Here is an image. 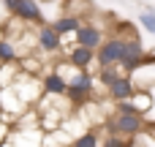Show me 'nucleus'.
I'll list each match as a JSON object with an SVG mask.
<instances>
[{"mask_svg":"<svg viewBox=\"0 0 155 147\" xmlns=\"http://www.w3.org/2000/svg\"><path fill=\"white\" fill-rule=\"evenodd\" d=\"M95 85H98V79H95V74H93L90 68H74V71L68 74V93H65L68 104H71L74 109H76V106H84V104L93 98Z\"/></svg>","mask_w":155,"mask_h":147,"instance_id":"f257e3e1","label":"nucleus"},{"mask_svg":"<svg viewBox=\"0 0 155 147\" xmlns=\"http://www.w3.org/2000/svg\"><path fill=\"white\" fill-rule=\"evenodd\" d=\"M144 128V115L136 112H112V117L106 120V131L109 134H120V136H136Z\"/></svg>","mask_w":155,"mask_h":147,"instance_id":"f03ea898","label":"nucleus"},{"mask_svg":"<svg viewBox=\"0 0 155 147\" xmlns=\"http://www.w3.org/2000/svg\"><path fill=\"white\" fill-rule=\"evenodd\" d=\"M3 5L11 11L14 19L25 22V25H44V11L38 0H3Z\"/></svg>","mask_w":155,"mask_h":147,"instance_id":"7ed1b4c3","label":"nucleus"},{"mask_svg":"<svg viewBox=\"0 0 155 147\" xmlns=\"http://www.w3.org/2000/svg\"><path fill=\"white\" fill-rule=\"evenodd\" d=\"M95 65L101 68V65H120L123 63V57H125V38H120V35H112V38H106L98 49H95Z\"/></svg>","mask_w":155,"mask_h":147,"instance_id":"20e7f679","label":"nucleus"},{"mask_svg":"<svg viewBox=\"0 0 155 147\" xmlns=\"http://www.w3.org/2000/svg\"><path fill=\"white\" fill-rule=\"evenodd\" d=\"M35 44H38L41 52H46V55H57V52L63 49V35L52 27V22H44V25H38Z\"/></svg>","mask_w":155,"mask_h":147,"instance_id":"39448f33","label":"nucleus"},{"mask_svg":"<svg viewBox=\"0 0 155 147\" xmlns=\"http://www.w3.org/2000/svg\"><path fill=\"white\" fill-rule=\"evenodd\" d=\"M104 41H106L104 27L90 25V22H82V27L74 33V44H82V46H90V49H98Z\"/></svg>","mask_w":155,"mask_h":147,"instance_id":"423d86ee","label":"nucleus"},{"mask_svg":"<svg viewBox=\"0 0 155 147\" xmlns=\"http://www.w3.org/2000/svg\"><path fill=\"white\" fill-rule=\"evenodd\" d=\"M106 95L117 104V101H128V98H134L136 95V85H134V79L128 76V74H123L114 85H109L106 87Z\"/></svg>","mask_w":155,"mask_h":147,"instance_id":"0eeeda50","label":"nucleus"},{"mask_svg":"<svg viewBox=\"0 0 155 147\" xmlns=\"http://www.w3.org/2000/svg\"><path fill=\"white\" fill-rule=\"evenodd\" d=\"M68 52V63L71 65H76V68H90L93 63H95V49H90V46H82V44H74V46H68L65 49Z\"/></svg>","mask_w":155,"mask_h":147,"instance_id":"6e6552de","label":"nucleus"},{"mask_svg":"<svg viewBox=\"0 0 155 147\" xmlns=\"http://www.w3.org/2000/svg\"><path fill=\"white\" fill-rule=\"evenodd\" d=\"M41 90L44 95H65L68 93V79L54 68V71H46L44 82H41Z\"/></svg>","mask_w":155,"mask_h":147,"instance_id":"1a4fd4ad","label":"nucleus"},{"mask_svg":"<svg viewBox=\"0 0 155 147\" xmlns=\"http://www.w3.org/2000/svg\"><path fill=\"white\" fill-rule=\"evenodd\" d=\"M52 27L65 38V35H74V33L82 27V19H79V16H74V14H65V16H57V19L52 22Z\"/></svg>","mask_w":155,"mask_h":147,"instance_id":"9d476101","label":"nucleus"},{"mask_svg":"<svg viewBox=\"0 0 155 147\" xmlns=\"http://www.w3.org/2000/svg\"><path fill=\"white\" fill-rule=\"evenodd\" d=\"M19 49L11 38H0V63L3 65H19Z\"/></svg>","mask_w":155,"mask_h":147,"instance_id":"9b49d317","label":"nucleus"},{"mask_svg":"<svg viewBox=\"0 0 155 147\" xmlns=\"http://www.w3.org/2000/svg\"><path fill=\"white\" fill-rule=\"evenodd\" d=\"M123 76V68L120 65H101L98 71H95V79L104 85V87H109V85H114L117 79Z\"/></svg>","mask_w":155,"mask_h":147,"instance_id":"f8f14e48","label":"nucleus"},{"mask_svg":"<svg viewBox=\"0 0 155 147\" xmlns=\"http://www.w3.org/2000/svg\"><path fill=\"white\" fill-rule=\"evenodd\" d=\"M71 147H101V139H98V131L90 128V131H82L79 136L71 139Z\"/></svg>","mask_w":155,"mask_h":147,"instance_id":"ddd939ff","label":"nucleus"},{"mask_svg":"<svg viewBox=\"0 0 155 147\" xmlns=\"http://www.w3.org/2000/svg\"><path fill=\"white\" fill-rule=\"evenodd\" d=\"M131 101H134V109H136L139 115H147V112L153 109V95H150L147 90H136V95H134Z\"/></svg>","mask_w":155,"mask_h":147,"instance_id":"4468645a","label":"nucleus"},{"mask_svg":"<svg viewBox=\"0 0 155 147\" xmlns=\"http://www.w3.org/2000/svg\"><path fill=\"white\" fill-rule=\"evenodd\" d=\"M101 145H104V147H134V136H120V134H106Z\"/></svg>","mask_w":155,"mask_h":147,"instance_id":"2eb2a0df","label":"nucleus"},{"mask_svg":"<svg viewBox=\"0 0 155 147\" xmlns=\"http://www.w3.org/2000/svg\"><path fill=\"white\" fill-rule=\"evenodd\" d=\"M139 25H142L147 33H153V35H155V11H153V8H144V11L139 14Z\"/></svg>","mask_w":155,"mask_h":147,"instance_id":"dca6fc26","label":"nucleus"},{"mask_svg":"<svg viewBox=\"0 0 155 147\" xmlns=\"http://www.w3.org/2000/svg\"><path fill=\"white\" fill-rule=\"evenodd\" d=\"M0 147H3V142H0Z\"/></svg>","mask_w":155,"mask_h":147,"instance_id":"f3484780","label":"nucleus"},{"mask_svg":"<svg viewBox=\"0 0 155 147\" xmlns=\"http://www.w3.org/2000/svg\"><path fill=\"white\" fill-rule=\"evenodd\" d=\"M101 147H104V145H101Z\"/></svg>","mask_w":155,"mask_h":147,"instance_id":"a211bd4d","label":"nucleus"}]
</instances>
